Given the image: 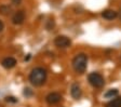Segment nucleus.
<instances>
[{
    "label": "nucleus",
    "mask_w": 121,
    "mask_h": 107,
    "mask_svg": "<svg viewBox=\"0 0 121 107\" xmlns=\"http://www.w3.org/2000/svg\"><path fill=\"white\" fill-rule=\"evenodd\" d=\"M48 73L43 67H35L29 74V81L35 87H41L47 81Z\"/></svg>",
    "instance_id": "1"
},
{
    "label": "nucleus",
    "mask_w": 121,
    "mask_h": 107,
    "mask_svg": "<svg viewBox=\"0 0 121 107\" xmlns=\"http://www.w3.org/2000/svg\"><path fill=\"white\" fill-rule=\"evenodd\" d=\"M88 65V55L84 53H79L73 59V68L79 75L84 74Z\"/></svg>",
    "instance_id": "2"
},
{
    "label": "nucleus",
    "mask_w": 121,
    "mask_h": 107,
    "mask_svg": "<svg viewBox=\"0 0 121 107\" xmlns=\"http://www.w3.org/2000/svg\"><path fill=\"white\" fill-rule=\"evenodd\" d=\"M88 80L92 87L97 88V89L103 88L104 84H105V79H104V77L102 76L101 74H98V73H91V74L88 76Z\"/></svg>",
    "instance_id": "3"
},
{
    "label": "nucleus",
    "mask_w": 121,
    "mask_h": 107,
    "mask_svg": "<svg viewBox=\"0 0 121 107\" xmlns=\"http://www.w3.org/2000/svg\"><path fill=\"white\" fill-rule=\"evenodd\" d=\"M54 44H55L57 48L60 49H65L71 44V40L68 38L67 36H57L55 39H54Z\"/></svg>",
    "instance_id": "4"
},
{
    "label": "nucleus",
    "mask_w": 121,
    "mask_h": 107,
    "mask_svg": "<svg viewBox=\"0 0 121 107\" xmlns=\"http://www.w3.org/2000/svg\"><path fill=\"white\" fill-rule=\"evenodd\" d=\"M45 101L49 105H55L62 101V95L58 92H52L45 96Z\"/></svg>",
    "instance_id": "5"
},
{
    "label": "nucleus",
    "mask_w": 121,
    "mask_h": 107,
    "mask_svg": "<svg viewBox=\"0 0 121 107\" xmlns=\"http://www.w3.org/2000/svg\"><path fill=\"white\" fill-rule=\"evenodd\" d=\"M25 21V13L24 11H17V12L14 13V15L12 17V23L14 25H21V24L24 23Z\"/></svg>",
    "instance_id": "6"
},
{
    "label": "nucleus",
    "mask_w": 121,
    "mask_h": 107,
    "mask_svg": "<svg viewBox=\"0 0 121 107\" xmlns=\"http://www.w3.org/2000/svg\"><path fill=\"white\" fill-rule=\"evenodd\" d=\"M70 94L73 96V98L75 99H79L82 95V91H81V88L78 83H73L70 88Z\"/></svg>",
    "instance_id": "7"
},
{
    "label": "nucleus",
    "mask_w": 121,
    "mask_h": 107,
    "mask_svg": "<svg viewBox=\"0 0 121 107\" xmlns=\"http://www.w3.org/2000/svg\"><path fill=\"white\" fill-rule=\"evenodd\" d=\"M1 64H2V66L4 67V68L11 69V68H13V67L16 65V60H15L14 57H11V56H9V57H5V59H3L2 62H1Z\"/></svg>",
    "instance_id": "8"
},
{
    "label": "nucleus",
    "mask_w": 121,
    "mask_h": 107,
    "mask_svg": "<svg viewBox=\"0 0 121 107\" xmlns=\"http://www.w3.org/2000/svg\"><path fill=\"white\" fill-rule=\"evenodd\" d=\"M102 16H103L104 18H106V20L110 21V20H115V18L118 16V13L113 10H105L102 12Z\"/></svg>",
    "instance_id": "9"
},
{
    "label": "nucleus",
    "mask_w": 121,
    "mask_h": 107,
    "mask_svg": "<svg viewBox=\"0 0 121 107\" xmlns=\"http://www.w3.org/2000/svg\"><path fill=\"white\" fill-rule=\"evenodd\" d=\"M105 107H121V96L111 99L110 102L105 105Z\"/></svg>",
    "instance_id": "10"
},
{
    "label": "nucleus",
    "mask_w": 121,
    "mask_h": 107,
    "mask_svg": "<svg viewBox=\"0 0 121 107\" xmlns=\"http://www.w3.org/2000/svg\"><path fill=\"white\" fill-rule=\"evenodd\" d=\"M11 11H12V9H11V7H9V5H0V14H2V15H8V14H10Z\"/></svg>",
    "instance_id": "11"
},
{
    "label": "nucleus",
    "mask_w": 121,
    "mask_h": 107,
    "mask_svg": "<svg viewBox=\"0 0 121 107\" xmlns=\"http://www.w3.org/2000/svg\"><path fill=\"white\" fill-rule=\"evenodd\" d=\"M118 93H119V91L117 89H110L105 93V97H107V98H112V97L117 96Z\"/></svg>",
    "instance_id": "12"
},
{
    "label": "nucleus",
    "mask_w": 121,
    "mask_h": 107,
    "mask_svg": "<svg viewBox=\"0 0 121 107\" xmlns=\"http://www.w3.org/2000/svg\"><path fill=\"white\" fill-rule=\"evenodd\" d=\"M5 101L7 102H10V103H16L17 102V98H15L13 96H7L5 97Z\"/></svg>",
    "instance_id": "13"
},
{
    "label": "nucleus",
    "mask_w": 121,
    "mask_h": 107,
    "mask_svg": "<svg viewBox=\"0 0 121 107\" xmlns=\"http://www.w3.org/2000/svg\"><path fill=\"white\" fill-rule=\"evenodd\" d=\"M24 94H25L26 96H31V95H33V91H31L29 88H26V89H24Z\"/></svg>",
    "instance_id": "14"
},
{
    "label": "nucleus",
    "mask_w": 121,
    "mask_h": 107,
    "mask_svg": "<svg viewBox=\"0 0 121 107\" xmlns=\"http://www.w3.org/2000/svg\"><path fill=\"white\" fill-rule=\"evenodd\" d=\"M4 29V24H3V22L2 21H0V33Z\"/></svg>",
    "instance_id": "15"
},
{
    "label": "nucleus",
    "mask_w": 121,
    "mask_h": 107,
    "mask_svg": "<svg viewBox=\"0 0 121 107\" xmlns=\"http://www.w3.org/2000/svg\"><path fill=\"white\" fill-rule=\"evenodd\" d=\"M12 2L14 3V4H21L22 0H12Z\"/></svg>",
    "instance_id": "16"
},
{
    "label": "nucleus",
    "mask_w": 121,
    "mask_h": 107,
    "mask_svg": "<svg viewBox=\"0 0 121 107\" xmlns=\"http://www.w3.org/2000/svg\"><path fill=\"white\" fill-rule=\"evenodd\" d=\"M119 17L121 18V10H120V12H119Z\"/></svg>",
    "instance_id": "17"
}]
</instances>
